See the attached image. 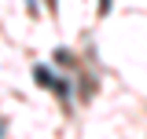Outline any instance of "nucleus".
Here are the masks:
<instances>
[{
  "mask_svg": "<svg viewBox=\"0 0 147 139\" xmlns=\"http://www.w3.org/2000/svg\"><path fill=\"white\" fill-rule=\"evenodd\" d=\"M37 81H40V84H55L52 70H44V66H37Z\"/></svg>",
  "mask_w": 147,
  "mask_h": 139,
  "instance_id": "nucleus-1",
  "label": "nucleus"
}]
</instances>
